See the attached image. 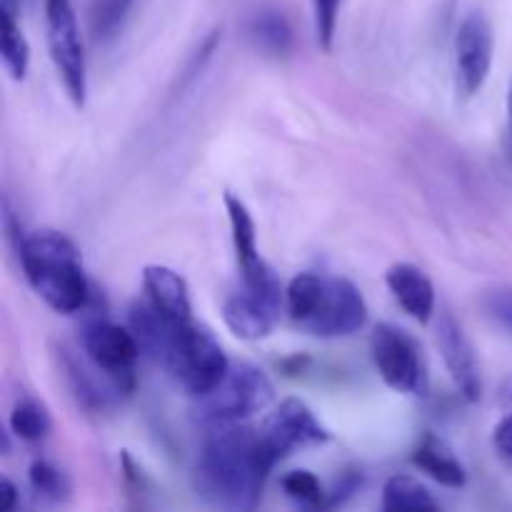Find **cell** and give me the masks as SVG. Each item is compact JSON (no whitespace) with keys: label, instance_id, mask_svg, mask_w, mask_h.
<instances>
[{"label":"cell","instance_id":"1","mask_svg":"<svg viewBox=\"0 0 512 512\" xmlns=\"http://www.w3.org/2000/svg\"><path fill=\"white\" fill-rule=\"evenodd\" d=\"M273 468L260 430L223 425L213 430L200 450L193 468L195 495L220 510H253Z\"/></svg>","mask_w":512,"mask_h":512},{"label":"cell","instance_id":"2","mask_svg":"<svg viewBox=\"0 0 512 512\" xmlns=\"http://www.w3.org/2000/svg\"><path fill=\"white\" fill-rule=\"evenodd\" d=\"M18 258L30 288L50 310L73 315L88 305L90 283L80 250L58 230H35L23 235Z\"/></svg>","mask_w":512,"mask_h":512},{"label":"cell","instance_id":"3","mask_svg":"<svg viewBox=\"0 0 512 512\" xmlns=\"http://www.w3.org/2000/svg\"><path fill=\"white\" fill-rule=\"evenodd\" d=\"M160 365L193 398H203L228 373L230 360L213 330L190 320L173 330V338H170Z\"/></svg>","mask_w":512,"mask_h":512},{"label":"cell","instance_id":"4","mask_svg":"<svg viewBox=\"0 0 512 512\" xmlns=\"http://www.w3.org/2000/svg\"><path fill=\"white\" fill-rule=\"evenodd\" d=\"M198 400V418L210 428L238 425L273 405L275 385L253 363H230L228 373L208 395Z\"/></svg>","mask_w":512,"mask_h":512},{"label":"cell","instance_id":"5","mask_svg":"<svg viewBox=\"0 0 512 512\" xmlns=\"http://www.w3.org/2000/svg\"><path fill=\"white\" fill-rule=\"evenodd\" d=\"M45 30H48V50L55 70L70 100L83 108L88 98V60L70 0H45Z\"/></svg>","mask_w":512,"mask_h":512},{"label":"cell","instance_id":"6","mask_svg":"<svg viewBox=\"0 0 512 512\" xmlns=\"http://www.w3.org/2000/svg\"><path fill=\"white\" fill-rule=\"evenodd\" d=\"M370 353L388 388L403 395H425L428 370H425L423 350L408 330L390 323L378 325L370 338Z\"/></svg>","mask_w":512,"mask_h":512},{"label":"cell","instance_id":"7","mask_svg":"<svg viewBox=\"0 0 512 512\" xmlns=\"http://www.w3.org/2000/svg\"><path fill=\"white\" fill-rule=\"evenodd\" d=\"M368 323V303L355 283L348 278H323L308 318L298 325L315 338L335 340L360 333Z\"/></svg>","mask_w":512,"mask_h":512},{"label":"cell","instance_id":"8","mask_svg":"<svg viewBox=\"0 0 512 512\" xmlns=\"http://www.w3.org/2000/svg\"><path fill=\"white\" fill-rule=\"evenodd\" d=\"M80 350L93 368L123 385L128 393L133 390L135 363L143 355L133 330L110 323V320L95 318L80 330Z\"/></svg>","mask_w":512,"mask_h":512},{"label":"cell","instance_id":"9","mask_svg":"<svg viewBox=\"0 0 512 512\" xmlns=\"http://www.w3.org/2000/svg\"><path fill=\"white\" fill-rule=\"evenodd\" d=\"M258 430L275 465L298 450L325 445L333 438L330 430L320 423L318 415L310 410V405L300 398H285L283 403L275 405L273 413L265 418Z\"/></svg>","mask_w":512,"mask_h":512},{"label":"cell","instance_id":"10","mask_svg":"<svg viewBox=\"0 0 512 512\" xmlns=\"http://www.w3.org/2000/svg\"><path fill=\"white\" fill-rule=\"evenodd\" d=\"M495 35L488 15L473 10L460 23L455 35V88L460 98H473L488 83L490 68H493Z\"/></svg>","mask_w":512,"mask_h":512},{"label":"cell","instance_id":"11","mask_svg":"<svg viewBox=\"0 0 512 512\" xmlns=\"http://www.w3.org/2000/svg\"><path fill=\"white\" fill-rule=\"evenodd\" d=\"M285 305L283 285L253 288L240 283L223 303V318L240 340H263L273 333Z\"/></svg>","mask_w":512,"mask_h":512},{"label":"cell","instance_id":"12","mask_svg":"<svg viewBox=\"0 0 512 512\" xmlns=\"http://www.w3.org/2000/svg\"><path fill=\"white\" fill-rule=\"evenodd\" d=\"M435 343H438L445 368H448L460 395L470 400V403H478L483 398V378H480L478 355H475L468 333H465L463 325L455 320L450 310L440 313L438 328H435Z\"/></svg>","mask_w":512,"mask_h":512},{"label":"cell","instance_id":"13","mask_svg":"<svg viewBox=\"0 0 512 512\" xmlns=\"http://www.w3.org/2000/svg\"><path fill=\"white\" fill-rule=\"evenodd\" d=\"M223 200H225V210H228L235 260H238V270H240V283L255 285V288L280 283L278 275L273 273V268L260 258L258 233H255V220L253 215H250L248 205L233 193H225Z\"/></svg>","mask_w":512,"mask_h":512},{"label":"cell","instance_id":"14","mask_svg":"<svg viewBox=\"0 0 512 512\" xmlns=\"http://www.w3.org/2000/svg\"><path fill=\"white\" fill-rule=\"evenodd\" d=\"M385 285L400 308L420 325H428L435 313V285L418 265L395 263L385 273Z\"/></svg>","mask_w":512,"mask_h":512},{"label":"cell","instance_id":"15","mask_svg":"<svg viewBox=\"0 0 512 512\" xmlns=\"http://www.w3.org/2000/svg\"><path fill=\"white\" fill-rule=\"evenodd\" d=\"M143 288L150 303L173 323H190L193 320V303L183 275L168 265H145Z\"/></svg>","mask_w":512,"mask_h":512},{"label":"cell","instance_id":"16","mask_svg":"<svg viewBox=\"0 0 512 512\" xmlns=\"http://www.w3.org/2000/svg\"><path fill=\"white\" fill-rule=\"evenodd\" d=\"M413 465L445 488H465L468 483L465 465L455 458L453 448L433 433L423 435L413 453Z\"/></svg>","mask_w":512,"mask_h":512},{"label":"cell","instance_id":"17","mask_svg":"<svg viewBox=\"0 0 512 512\" xmlns=\"http://www.w3.org/2000/svg\"><path fill=\"white\" fill-rule=\"evenodd\" d=\"M383 510L385 512H433L440 510V503L433 498L420 480L410 475H393L383 485Z\"/></svg>","mask_w":512,"mask_h":512},{"label":"cell","instance_id":"18","mask_svg":"<svg viewBox=\"0 0 512 512\" xmlns=\"http://www.w3.org/2000/svg\"><path fill=\"white\" fill-rule=\"evenodd\" d=\"M10 433L23 443H40L50 435L53 430V418H50L48 408L40 403L38 398L23 395L18 403L10 410Z\"/></svg>","mask_w":512,"mask_h":512},{"label":"cell","instance_id":"19","mask_svg":"<svg viewBox=\"0 0 512 512\" xmlns=\"http://www.w3.org/2000/svg\"><path fill=\"white\" fill-rule=\"evenodd\" d=\"M0 55L13 80H23L30 65V45L20 25L15 23L13 10H0Z\"/></svg>","mask_w":512,"mask_h":512},{"label":"cell","instance_id":"20","mask_svg":"<svg viewBox=\"0 0 512 512\" xmlns=\"http://www.w3.org/2000/svg\"><path fill=\"white\" fill-rule=\"evenodd\" d=\"M250 38L270 55H288L293 50V28L280 10H263L250 20Z\"/></svg>","mask_w":512,"mask_h":512},{"label":"cell","instance_id":"21","mask_svg":"<svg viewBox=\"0 0 512 512\" xmlns=\"http://www.w3.org/2000/svg\"><path fill=\"white\" fill-rule=\"evenodd\" d=\"M30 488L40 498H48L53 503H60L70 495V480L60 468H55L50 460H35L28 470Z\"/></svg>","mask_w":512,"mask_h":512},{"label":"cell","instance_id":"22","mask_svg":"<svg viewBox=\"0 0 512 512\" xmlns=\"http://www.w3.org/2000/svg\"><path fill=\"white\" fill-rule=\"evenodd\" d=\"M280 485H283L285 495L295 503L305 505V508H323L325 490L310 470H290L288 475H283Z\"/></svg>","mask_w":512,"mask_h":512},{"label":"cell","instance_id":"23","mask_svg":"<svg viewBox=\"0 0 512 512\" xmlns=\"http://www.w3.org/2000/svg\"><path fill=\"white\" fill-rule=\"evenodd\" d=\"M313 5V23H315V38L318 45L330 53L335 40V28H338V15L343 0H310Z\"/></svg>","mask_w":512,"mask_h":512},{"label":"cell","instance_id":"24","mask_svg":"<svg viewBox=\"0 0 512 512\" xmlns=\"http://www.w3.org/2000/svg\"><path fill=\"white\" fill-rule=\"evenodd\" d=\"M500 405L505 408V415L493 430V445L503 458L512 460V378L500 385Z\"/></svg>","mask_w":512,"mask_h":512},{"label":"cell","instance_id":"25","mask_svg":"<svg viewBox=\"0 0 512 512\" xmlns=\"http://www.w3.org/2000/svg\"><path fill=\"white\" fill-rule=\"evenodd\" d=\"M483 308L495 323L512 335V288L510 285H500V288L488 290L483 295Z\"/></svg>","mask_w":512,"mask_h":512},{"label":"cell","instance_id":"26","mask_svg":"<svg viewBox=\"0 0 512 512\" xmlns=\"http://www.w3.org/2000/svg\"><path fill=\"white\" fill-rule=\"evenodd\" d=\"M130 5H133V0H105L103 13H100V25L113 28L115 23H120V18H123Z\"/></svg>","mask_w":512,"mask_h":512},{"label":"cell","instance_id":"27","mask_svg":"<svg viewBox=\"0 0 512 512\" xmlns=\"http://www.w3.org/2000/svg\"><path fill=\"white\" fill-rule=\"evenodd\" d=\"M0 493H3V505H0V510L10 512L15 505H18V488H15L13 480L3 478V483H0Z\"/></svg>","mask_w":512,"mask_h":512},{"label":"cell","instance_id":"28","mask_svg":"<svg viewBox=\"0 0 512 512\" xmlns=\"http://www.w3.org/2000/svg\"><path fill=\"white\" fill-rule=\"evenodd\" d=\"M508 145H510V155H512V78L508 85Z\"/></svg>","mask_w":512,"mask_h":512}]
</instances>
